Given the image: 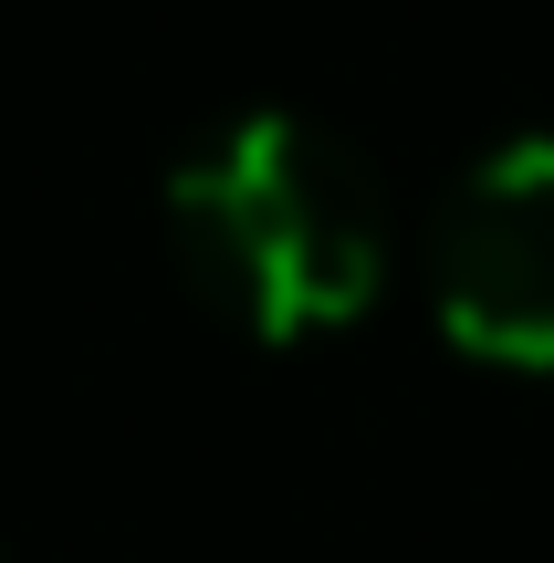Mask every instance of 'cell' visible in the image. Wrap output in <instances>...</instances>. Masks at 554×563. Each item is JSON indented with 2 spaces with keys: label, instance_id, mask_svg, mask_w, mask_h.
<instances>
[{
  "label": "cell",
  "instance_id": "cell-1",
  "mask_svg": "<svg viewBox=\"0 0 554 563\" xmlns=\"http://www.w3.org/2000/svg\"><path fill=\"white\" fill-rule=\"evenodd\" d=\"M188 292L251 344L346 334L388 282V209L346 136L304 115H230L167 178Z\"/></svg>",
  "mask_w": 554,
  "mask_h": 563
},
{
  "label": "cell",
  "instance_id": "cell-2",
  "mask_svg": "<svg viewBox=\"0 0 554 563\" xmlns=\"http://www.w3.org/2000/svg\"><path fill=\"white\" fill-rule=\"evenodd\" d=\"M430 302L471 365H554V136H513L450 188L430 230Z\"/></svg>",
  "mask_w": 554,
  "mask_h": 563
}]
</instances>
